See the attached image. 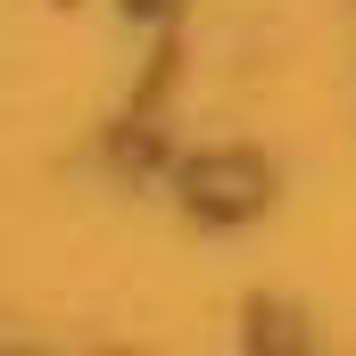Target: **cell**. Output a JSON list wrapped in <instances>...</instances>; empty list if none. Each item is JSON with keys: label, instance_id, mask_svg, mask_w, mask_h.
I'll return each instance as SVG.
<instances>
[{"label": "cell", "instance_id": "cell-1", "mask_svg": "<svg viewBox=\"0 0 356 356\" xmlns=\"http://www.w3.org/2000/svg\"><path fill=\"white\" fill-rule=\"evenodd\" d=\"M191 207H207V216H257L266 207V166H249V158H199L191 166Z\"/></svg>", "mask_w": 356, "mask_h": 356}]
</instances>
